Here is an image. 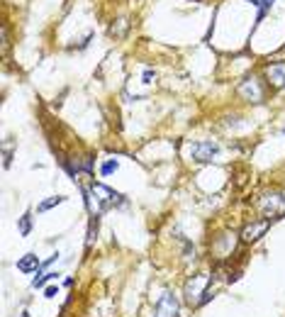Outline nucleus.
Returning <instances> with one entry per match:
<instances>
[{
	"mask_svg": "<svg viewBox=\"0 0 285 317\" xmlns=\"http://www.w3.org/2000/svg\"><path fill=\"white\" fill-rule=\"evenodd\" d=\"M83 198H86L88 212H90V215H98V217H100L103 212H108L110 207L124 202V195L114 193L113 188H108V186H103V183H93L90 188L83 186Z\"/></svg>",
	"mask_w": 285,
	"mask_h": 317,
	"instance_id": "f257e3e1",
	"label": "nucleus"
},
{
	"mask_svg": "<svg viewBox=\"0 0 285 317\" xmlns=\"http://www.w3.org/2000/svg\"><path fill=\"white\" fill-rule=\"evenodd\" d=\"M180 315V300L173 290H164L154 305V317H178Z\"/></svg>",
	"mask_w": 285,
	"mask_h": 317,
	"instance_id": "f03ea898",
	"label": "nucleus"
},
{
	"mask_svg": "<svg viewBox=\"0 0 285 317\" xmlns=\"http://www.w3.org/2000/svg\"><path fill=\"white\" fill-rule=\"evenodd\" d=\"M217 154H220V146L215 144V142H210V139H205V142H193V144H190V159H193L195 164H210Z\"/></svg>",
	"mask_w": 285,
	"mask_h": 317,
	"instance_id": "7ed1b4c3",
	"label": "nucleus"
},
{
	"mask_svg": "<svg viewBox=\"0 0 285 317\" xmlns=\"http://www.w3.org/2000/svg\"><path fill=\"white\" fill-rule=\"evenodd\" d=\"M210 283H212L210 276H193V278L185 283V300H188L190 305H193V303L198 305V300L210 290Z\"/></svg>",
	"mask_w": 285,
	"mask_h": 317,
	"instance_id": "20e7f679",
	"label": "nucleus"
},
{
	"mask_svg": "<svg viewBox=\"0 0 285 317\" xmlns=\"http://www.w3.org/2000/svg\"><path fill=\"white\" fill-rule=\"evenodd\" d=\"M236 93H239L244 100H249V103H261V100H263V95H266L256 78H246V81H241L239 88H236Z\"/></svg>",
	"mask_w": 285,
	"mask_h": 317,
	"instance_id": "39448f33",
	"label": "nucleus"
},
{
	"mask_svg": "<svg viewBox=\"0 0 285 317\" xmlns=\"http://www.w3.org/2000/svg\"><path fill=\"white\" fill-rule=\"evenodd\" d=\"M268 227H271V217H263V220H258V222H251L246 230L241 232V242H244V244L256 242V239H261V237L268 232Z\"/></svg>",
	"mask_w": 285,
	"mask_h": 317,
	"instance_id": "423d86ee",
	"label": "nucleus"
},
{
	"mask_svg": "<svg viewBox=\"0 0 285 317\" xmlns=\"http://www.w3.org/2000/svg\"><path fill=\"white\" fill-rule=\"evenodd\" d=\"M285 207V200L283 195H278V193H271V195H263L261 198V210L268 215V217H273L276 212H281Z\"/></svg>",
	"mask_w": 285,
	"mask_h": 317,
	"instance_id": "0eeeda50",
	"label": "nucleus"
},
{
	"mask_svg": "<svg viewBox=\"0 0 285 317\" xmlns=\"http://www.w3.org/2000/svg\"><path fill=\"white\" fill-rule=\"evenodd\" d=\"M266 76H268V83L276 88L285 86V61H278V63H271L266 68Z\"/></svg>",
	"mask_w": 285,
	"mask_h": 317,
	"instance_id": "6e6552de",
	"label": "nucleus"
},
{
	"mask_svg": "<svg viewBox=\"0 0 285 317\" xmlns=\"http://www.w3.org/2000/svg\"><path fill=\"white\" fill-rule=\"evenodd\" d=\"M15 266H17V271H20V273H37V271H39V266H42V261L37 259V254H25V256L17 261Z\"/></svg>",
	"mask_w": 285,
	"mask_h": 317,
	"instance_id": "1a4fd4ad",
	"label": "nucleus"
},
{
	"mask_svg": "<svg viewBox=\"0 0 285 317\" xmlns=\"http://www.w3.org/2000/svg\"><path fill=\"white\" fill-rule=\"evenodd\" d=\"M63 200H66L63 195H52V198H47V200H42L39 205H37V212L42 215V212H47V210H52V207H57V205H61Z\"/></svg>",
	"mask_w": 285,
	"mask_h": 317,
	"instance_id": "9d476101",
	"label": "nucleus"
},
{
	"mask_svg": "<svg viewBox=\"0 0 285 317\" xmlns=\"http://www.w3.org/2000/svg\"><path fill=\"white\" fill-rule=\"evenodd\" d=\"M58 273H54V271H49V273H39V276H34L32 278V288H44V283H49V281H54Z\"/></svg>",
	"mask_w": 285,
	"mask_h": 317,
	"instance_id": "9b49d317",
	"label": "nucleus"
},
{
	"mask_svg": "<svg viewBox=\"0 0 285 317\" xmlns=\"http://www.w3.org/2000/svg\"><path fill=\"white\" fill-rule=\"evenodd\" d=\"M17 230H20V234H22V237H29V232H32V212H25V215L20 217Z\"/></svg>",
	"mask_w": 285,
	"mask_h": 317,
	"instance_id": "f8f14e48",
	"label": "nucleus"
},
{
	"mask_svg": "<svg viewBox=\"0 0 285 317\" xmlns=\"http://www.w3.org/2000/svg\"><path fill=\"white\" fill-rule=\"evenodd\" d=\"M98 234V215H90V225H88V237H86V247H93Z\"/></svg>",
	"mask_w": 285,
	"mask_h": 317,
	"instance_id": "ddd939ff",
	"label": "nucleus"
},
{
	"mask_svg": "<svg viewBox=\"0 0 285 317\" xmlns=\"http://www.w3.org/2000/svg\"><path fill=\"white\" fill-rule=\"evenodd\" d=\"M117 169H119V161H117V159H108V161H103V166H100V176H113Z\"/></svg>",
	"mask_w": 285,
	"mask_h": 317,
	"instance_id": "4468645a",
	"label": "nucleus"
},
{
	"mask_svg": "<svg viewBox=\"0 0 285 317\" xmlns=\"http://www.w3.org/2000/svg\"><path fill=\"white\" fill-rule=\"evenodd\" d=\"M57 295H58V286H47V288H44V298H47V300H54Z\"/></svg>",
	"mask_w": 285,
	"mask_h": 317,
	"instance_id": "2eb2a0df",
	"label": "nucleus"
},
{
	"mask_svg": "<svg viewBox=\"0 0 285 317\" xmlns=\"http://www.w3.org/2000/svg\"><path fill=\"white\" fill-rule=\"evenodd\" d=\"M154 78H156V73H154L151 68H146V71H144V83H154Z\"/></svg>",
	"mask_w": 285,
	"mask_h": 317,
	"instance_id": "dca6fc26",
	"label": "nucleus"
},
{
	"mask_svg": "<svg viewBox=\"0 0 285 317\" xmlns=\"http://www.w3.org/2000/svg\"><path fill=\"white\" fill-rule=\"evenodd\" d=\"M10 156H12V154H10V149H5V161H2V166H5V169L10 166Z\"/></svg>",
	"mask_w": 285,
	"mask_h": 317,
	"instance_id": "f3484780",
	"label": "nucleus"
},
{
	"mask_svg": "<svg viewBox=\"0 0 285 317\" xmlns=\"http://www.w3.org/2000/svg\"><path fill=\"white\" fill-rule=\"evenodd\" d=\"M283 134H285V129H283Z\"/></svg>",
	"mask_w": 285,
	"mask_h": 317,
	"instance_id": "a211bd4d",
	"label": "nucleus"
}]
</instances>
